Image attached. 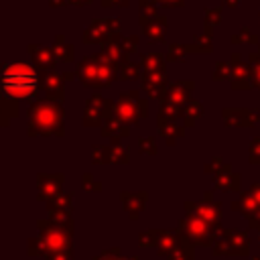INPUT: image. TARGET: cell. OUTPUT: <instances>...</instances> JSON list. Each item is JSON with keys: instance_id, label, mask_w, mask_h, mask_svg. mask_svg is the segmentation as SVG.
<instances>
[{"instance_id": "6da1fadb", "label": "cell", "mask_w": 260, "mask_h": 260, "mask_svg": "<svg viewBox=\"0 0 260 260\" xmlns=\"http://www.w3.org/2000/svg\"><path fill=\"white\" fill-rule=\"evenodd\" d=\"M2 95L10 100H30L37 102L41 87V71L28 63H4L0 69Z\"/></svg>"}, {"instance_id": "7a4b0ae2", "label": "cell", "mask_w": 260, "mask_h": 260, "mask_svg": "<svg viewBox=\"0 0 260 260\" xmlns=\"http://www.w3.org/2000/svg\"><path fill=\"white\" fill-rule=\"evenodd\" d=\"M28 136H63L65 132V118H63V104L53 102L49 98H41L30 102L28 110Z\"/></svg>"}, {"instance_id": "3957f363", "label": "cell", "mask_w": 260, "mask_h": 260, "mask_svg": "<svg viewBox=\"0 0 260 260\" xmlns=\"http://www.w3.org/2000/svg\"><path fill=\"white\" fill-rule=\"evenodd\" d=\"M114 114L128 126H138L140 120H144L148 116V102L144 98H140L138 89L132 91H124L120 93V98L114 104Z\"/></svg>"}, {"instance_id": "277c9868", "label": "cell", "mask_w": 260, "mask_h": 260, "mask_svg": "<svg viewBox=\"0 0 260 260\" xmlns=\"http://www.w3.org/2000/svg\"><path fill=\"white\" fill-rule=\"evenodd\" d=\"M37 230H39L37 236L41 238V242H43V246L47 250V256L49 254H57V252H71L73 250V230L53 225L47 219L39 221Z\"/></svg>"}, {"instance_id": "5b68a950", "label": "cell", "mask_w": 260, "mask_h": 260, "mask_svg": "<svg viewBox=\"0 0 260 260\" xmlns=\"http://www.w3.org/2000/svg\"><path fill=\"white\" fill-rule=\"evenodd\" d=\"M179 234H181V240L191 244L193 248L199 246V248H207V246H213V236H211V225L195 215H189L185 213L183 219H179V225H177Z\"/></svg>"}, {"instance_id": "8992f818", "label": "cell", "mask_w": 260, "mask_h": 260, "mask_svg": "<svg viewBox=\"0 0 260 260\" xmlns=\"http://www.w3.org/2000/svg\"><path fill=\"white\" fill-rule=\"evenodd\" d=\"M114 104L112 100L100 95V93H93L87 102H85V108H83V118H81V124L85 128H102L104 120L114 112Z\"/></svg>"}, {"instance_id": "52a82bcc", "label": "cell", "mask_w": 260, "mask_h": 260, "mask_svg": "<svg viewBox=\"0 0 260 260\" xmlns=\"http://www.w3.org/2000/svg\"><path fill=\"white\" fill-rule=\"evenodd\" d=\"M221 203L219 201H213V195L211 191H205L201 201H185V213L189 215H195L203 221H207L209 225H215V223H221Z\"/></svg>"}, {"instance_id": "ba28073f", "label": "cell", "mask_w": 260, "mask_h": 260, "mask_svg": "<svg viewBox=\"0 0 260 260\" xmlns=\"http://www.w3.org/2000/svg\"><path fill=\"white\" fill-rule=\"evenodd\" d=\"M230 65H232V79H230L232 89L234 91L254 89L252 87V67H250V63H244L240 53L230 55Z\"/></svg>"}, {"instance_id": "9c48e42d", "label": "cell", "mask_w": 260, "mask_h": 260, "mask_svg": "<svg viewBox=\"0 0 260 260\" xmlns=\"http://www.w3.org/2000/svg\"><path fill=\"white\" fill-rule=\"evenodd\" d=\"M221 118L225 128H254L260 120V114L252 108H223Z\"/></svg>"}, {"instance_id": "30bf717a", "label": "cell", "mask_w": 260, "mask_h": 260, "mask_svg": "<svg viewBox=\"0 0 260 260\" xmlns=\"http://www.w3.org/2000/svg\"><path fill=\"white\" fill-rule=\"evenodd\" d=\"M63 183H65V175L61 173H39L37 175V197L49 203L59 193H63Z\"/></svg>"}, {"instance_id": "8fae6325", "label": "cell", "mask_w": 260, "mask_h": 260, "mask_svg": "<svg viewBox=\"0 0 260 260\" xmlns=\"http://www.w3.org/2000/svg\"><path fill=\"white\" fill-rule=\"evenodd\" d=\"M75 79L81 81L85 87H95L100 89V53L87 55L75 69Z\"/></svg>"}, {"instance_id": "7c38bea8", "label": "cell", "mask_w": 260, "mask_h": 260, "mask_svg": "<svg viewBox=\"0 0 260 260\" xmlns=\"http://www.w3.org/2000/svg\"><path fill=\"white\" fill-rule=\"evenodd\" d=\"M169 79L167 73H142L140 77V89L150 98V100H158L162 102L167 98L169 91Z\"/></svg>"}, {"instance_id": "4fadbf2b", "label": "cell", "mask_w": 260, "mask_h": 260, "mask_svg": "<svg viewBox=\"0 0 260 260\" xmlns=\"http://www.w3.org/2000/svg\"><path fill=\"white\" fill-rule=\"evenodd\" d=\"M65 75H61L59 71H41V89L47 93L49 100L63 104L65 102Z\"/></svg>"}, {"instance_id": "5bb4252c", "label": "cell", "mask_w": 260, "mask_h": 260, "mask_svg": "<svg viewBox=\"0 0 260 260\" xmlns=\"http://www.w3.org/2000/svg\"><path fill=\"white\" fill-rule=\"evenodd\" d=\"M120 199H122V207H124L126 215L132 221H136L140 217V213L144 211V207H146L148 193L146 191H122Z\"/></svg>"}, {"instance_id": "9a60e30c", "label": "cell", "mask_w": 260, "mask_h": 260, "mask_svg": "<svg viewBox=\"0 0 260 260\" xmlns=\"http://www.w3.org/2000/svg\"><path fill=\"white\" fill-rule=\"evenodd\" d=\"M35 67L39 71H55V65H57V57L53 53V49L49 47H43V45H37V43H30L26 47Z\"/></svg>"}, {"instance_id": "2e32d148", "label": "cell", "mask_w": 260, "mask_h": 260, "mask_svg": "<svg viewBox=\"0 0 260 260\" xmlns=\"http://www.w3.org/2000/svg\"><path fill=\"white\" fill-rule=\"evenodd\" d=\"M213 187L217 191H230V193H238L242 189V179L238 173L232 171V165L225 162V167L213 177Z\"/></svg>"}, {"instance_id": "e0dca14e", "label": "cell", "mask_w": 260, "mask_h": 260, "mask_svg": "<svg viewBox=\"0 0 260 260\" xmlns=\"http://www.w3.org/2000/svg\"><path fill=\"white\" fill-rule=\"evenodd\" d=\"M179 246H181L179 230H158V244H156L158 258H169Z\"/></svg>"}, {"instance_id": "ac0fdd59", "label": "cell", "mask_w": 260, "mask_h": 260, "mask_svg": "<svg viewBox=\"0 0 260 260\" xmlns=\"http://www.w3.org/2000/svg\"><path fill=\"white\" fill-rule=\"evenodd\" d=\"M195 87V83L191 79H179L175 83L169 85V91H167V102H173L177 106H185L189 100H191V89Z\"/></svg>"}, {"instance_id": "d6986e66", "label": "cell", "mask_w": 260, "mask_h": 260, "mask_svg": "<svg viewBox=\"0 0 260 260\" xmlns=\"http://www.w3.org/2000/svg\"><path fill=\"white\" fill-rule=\"evenodd\" d=\"M100 132H102V136H106V138H126L128 134H130V126L128 124H124L114 112L104 120V124H102V128H100Z\"/></svg>"}, {"instance_id": "ffe728a7", "label": "cell", "mask_w": 260, "mask_h": 260, "mask_svg": "<svg viewBox=\"0 0 260 260\" xmlns=\"http://www.w3.org/2000/svg\"><path fill=\"white\" fill-rule=\"evenodd\" d=\"M223 238L234 246L238 258L250 256V234H248V230H225Z\"/></svg>"}, {"instance_id": "44dd1931", "label": "cell", "mask_w": 260, "mask_h": 260, "mask_svg": "<svg viewBox=\"0 0 260 260\" xmlns=\"http://www.w3.org/2000/svg\"><path fill=\"white\" fill-rule=\"evenodd\" d=\"M140 28H142V35L148 39V43H162L165 35H167V16L158 14L156 18L148 20Z\"/></svg>"}, {"instance_id": "7402d4cb", "label": "cell", "mask_w": 260, "mask_h": 260, "mask_svg": "<svg viewBox=\"0 0 260 260\" xmlns=\"http://www.w3.org/2000/svg\"><path fill=\"white\" fill-rule=\"evenodd\" d=\"M156 130H158V134L165 138V142L169 146H173L187 132V128L183 124H179V122H165V120H156Z\"/></svg>"}, {"instance_id": "603a6c76", "label": "cell", "mask_w": 260, "mask_h": 260, "mask_svg": "<svg viewBox=\"0 0 260 260\" xmlns=\"http://www.w3.org/2000/svg\"><path fill=\"white\" fill-rule=\"evenodd\" d=\"M51 49L57 57V63H73L75 61V47L71 43H67L63 35H55Z\"/></svg>"}, {"instance_id": "cb8c5ba5", "label": "cell", "mask_w": 260, "mask_h": 260, "mask_svg": "<svg viewBox=\"0 0 260 260\" xmlns=\"http://www.w3.org/2000/svg\"><path fill=\"white\" fill-rule=\"evenodd\" d=\"M138 63L144 73H167V59L160 53H142Z\"/></svg>"}, {"instance_id": "d4e9b609", "label": "cell", "mask_w": 260, "mask_h": 260, "mask_svg": "<svg viewBox=\"0 0 260 260\" xmlns=\"http://www.w3.org/2000/svg\"><path fill=\"white\" fill-rule=\"evenodd\" d=\"M83 43L85 45H104L106 41H110V37H108V32H106V28H104V24H102V20L100 18H95L85 30H83Z\"/></svg>"}, {"instance_id": "484cf974", "label": "cell", "mask_w": 260, "mask_h": 260, "mask_svg": "<svg viewBox=\"0 0 260 260\" xmlns=\"http://www.w3.org/2000/svg\"><path fill=\"white\" fill-rule=\"evenodd\" d=\"M230 209H232V211H238V213H242V215H246V217H252L254 213L260 211V207H258V203H256V199L252 197L250 191L242 193L240 199L232 201V203H230Z\"/></svg>"}, {"instance_id": "4316f807", "label": "cell", "mask_w": 260, "mask_h": 260, "mask_svg": "<svg viewBox=\"0 0 260 260\" xmlns=\"http://www.w3.org/2000/svg\"><path fill=\"white\" fill-rule=\"evenodd\" d=\"M213 51V28H205L201 35H197L191 43H189V53H199V55H207Z\"/></svg>"}, {"instance_id": "83f0119b", "label": "cell", "mask_w": 260, "mask_h": 260, "mask_svg": "<svg viewBox=\"0 0 260 260\" xmlns=\"http://www.w3.org/2000/svg\"><path fill=\"white\" fill-rule=\"evenodd\" d=\"M203 104L199 102V100H189L185 106H183V126L185 128H193L195 126V122L203 116Z\"/></svg>"}, {"instance_id": "f1b7e54d", "label": "cell", "mask_w": 260, "mask_h": 260, "mask_svg": "<svg viewBox=\"0 0 260 260\" xmlns=\"http://www.w3.org/2000/svg\"><path fill=\"white\" fill-rule=\"evenodd\" d=\"M110 165H128L130 162V154L126 150V146L122 144L120 138H112L110 140Z\"/></svg>"}, {"instance_id": "f546056e", "label": "cell", "mask_w": 260, "mask_h": 260, "mask_svg": "<svg viewBox=\"0 0 260 260\" xmlns=\"http://www.w3.org/2000/svg\"><path fill=\"white\" fill-rule=\"evenodd\" d=\"M47 211H63V213H73V193H59L55 199L47 203Z\"/></svg>"}, {"instance_id": "4dcf8cb0", "label": "cell", "mask_w": 260, "mask_h": 260, "mask_svg": "<svg viewBox=\"0 0 260 260\" xmlns=\"http://www.w3.org/2000/svg\"><path fill=\"white\" fill-rule=\"evenodd\" d=\"M140 69H142L140 63H134L130 59H124L120 63V67H118V79H122V81H136L138 77H142Z\"/></svg>"}, {"instance_id": "1f68e13d", "label": "cell", "mask_w": 260, "mask_h": 260, "mask_svg": "<svg viewBox=\"0 0 260 260\" xmlns=\"http://www.w3.org/2000/svg\"><path fill=\"white\" fill-rule=\"evenodd\" d=\"M179 118H183V108L173 104V102H167L162 100L160 106H158V118L156 120H165V122H177Z\"/></svg>"}, {"instance_id": "d6a6232c", "label": "cell", "mask_w": 260, "mask_h": 260, "mask_svg": "<svg viewBox=\"0 0 260 260\" xmlns=\"http://www.w3.org/2000/svg\"><path fill=\"white\" fill-rule=\"evenodd\" d=\"M100 53H104V55H106L112 63H116V65H120V63L126 59V53H124L120 41H106V43L102 45V51H100Z\"/></svg>"}, {"instance_id": "836d02e7", "label": "cell", "mask_w": 260, "mask_h": 260, "mask_svg": "<svg viewBox=\"0 0 260 260\" xmlns=\"http://www.w3.org/2000/svg\"><path fill=\"white\" fill-rule=\"evenodd\" d=\"M0 120H2V126L6 128L8 124H10V120L12 118H16L18 116V102L16 100H10V98H6V95H2L0 98Z\"/></svg>"}, {"instance_id": "e575fe53", "label": "cell", "mask_w": 260, "mask_h": 260, "mask_svg": "<svg viewBox=\"0 0 260 260\" xmlns=\"http://www.w3.org/2000/svg\"><path fill=\"white\" fill-rule=\"evenodd\" d=\"M158 10H156V2L154 0H138V24H146L148 20L156 18Z\"/></svg>"}, {"instance_id": "d590c367", "label": "cell", "mask_w": 260, "mask_h": 260, "mask_svg": "<svg viewBox=\"0 0 260 260\" xmlns=\"http://www.w3.org/2000/svg\"><path fill=\"white\" fill-rule=\"evenodd\" d=\"M187 53H189V45L173 43V45H169V47H167L165 59H167V63H185Z\"/></svg>"}, {"instance_id": "8d00e7d4", "label": "cell", "mask_w": 260, "mask_h": 260, "mask_svg": "<svg viewBox=\"0 0 260 260\" xmlns=\"http://www.w3.org/2000/svg\"><path fill=\"white\" fill-rule=\"evenodd\" d=\"M230 43L232 45H240V43H248V45H260V37L256 32L250 30V26H244L240 28L238 32H234L230 37Z\"/></svg>"}, {"instance_id": "74e56055", "label": "cell", "mask_w": 260, "mask_h": 260, "mask_svg": "<svg viewBox=\"0 0 260 260\" xmlns=\"http://www.w3.org/2000/svg\"><path fill=\"white\" fill-rule=\"evenodd\" d=\"M156 244H158V230L156 228L142 230L138 234V246L140 248H154L156 250Z\"/></svg>"}, {"instance_id": "f35d334b", "label": "cell", "mask_w": 260, "mask_h": 260, "mask_svg": "<svg viewBox=\"0 0 260 260\" xmlns=\"http://www.w3.org/2000/svg\"><path fill=\"white\" fill-rule=\"evenodd\" d=\"M221 18H223V12H221L219 6L217 8H205V12H203V24H205V28H213V26L221 24Z\"/></svg>"}, {"instance_id": "ab89813d", "label": "cell", "mask_w": 260, "mask_h": 260, "mask_svg": "<svg viewBox=\"0 0 260 260\" xmlns=\"http://www.w3.org/2000/svg\"><path fill=\"white\" fill-rule=\"evenodd\" d=\"M91 162L93 165H110V146L93 144V148H91Z\"/></svg>"}, {"instance_id": "60d3db41", "label": "cell", "mask_w": 260, "mask_h": 260, "mask_svg": "<svg viewBox=\"0 0 260 260\" xmlns=\"http://www.w3.org/2000/svg\"><path fill=\"white\" fill-rule=\"evenodd\" d=\"M248 63L252 67V87L260 89V53L254 51L248 55Z\"/></svg>"}, {"instance_id": "b9f144b4", "label": "cell", "mask_w": 260, "mask_h": 260, "mask_svg": "<svg viewBox=\"0 0 260 260\" xmlns=\"http://www.w3.org/2000/svg\"><path fill=\"white\" fill-rule=\"evenodd\" d=\"M211 79L213 81H228V79H232V65L225 63V61H217L215 67H213Z\"/></svg>"}, {"instance_id": "7bdbcfd3", "label": "cell", "mask_w": 260, "mask_h": 260, "mask_svg": "<svg viewBox=\"0 0 260 260\" xmlns=\"http://www.w3.org/2000/svg\"><path fill=\"white\" fill-rule=\"evenodd\" d=\"M138 148H140V154L144 156H154L156 154V140L152 136H140L138 138Z\"/></svg>"}, {"instance_id": "ee69618b", "label": "cell", "mask_w": 260, "mask_h": 260, "mask_svg": "<svg viewBox=\"0 0 260 260\" xmlns=\"http://www.w3.org/2000/svg\"><path fill=\"white\" fill-rule=\"evenodd\" d=\"M167 260H195V258H193V246L181 240V246H179Z\"/></svg>"}, {"instance_id": "f6af8a7d", "label": "cell", "mask_w": 260, "mask_h": 260, "mask_svg": "<svg viewBox=\"0 0 260 260\" xmlns=\"http://www.w3.org/2000/svg\"><path fill=\"white\" fill-rule=\"evenodd\" d=\"M122 49L126 53V57L130 55H136L138 53V45H140V37L138 35H128V37H122Z\"/></svg>"}, {"instance_id": "bcb514c9", "label": "cell", "mask_w": 260, "mask_h": 260, "mask_svg": "<svg viewBox=\"0 0 260 260\" xmlns=\"http://www.w3.org/2000/svg\"><path fill=\"white\" fill-rule=\"evenodd\" d=\"M26 254L32 258H37V256H47V250H45V246H43V242H41V238L39 236H32L30 240H28V244H26Z\"/></svg>"}, {"instance_id": "7dc6e473", "label": "cell", "mask_w": 260, "mask_h": 260, "mask_svg": "<svg viewBox=\"0 0 260 260\" xmlns=\"http://www.w3.org/2000/svg\"><path fill=\"white\" fill-rule=\"evenodd\" d=\"M81 187H83V191H87V193H100V191H102V183H100L98 179H93L91 173H83V177H81Z\"/></svg>"}, {"instance_id": "c3c4849f", "label": "cell", "mask_w": 260, "mask_h": 260, "mask_svg": "<svg viewBox=\"0 0 260 260\" xmlns=\"http://www.w3.org/2000/svg\"><path fill=\"white\" fill-rule=\"evenodd\" d=\"M248 162L250 165H260V136L252 138L250 142V148H248Z\"/></svg>"}, {"instance_id": "681fc988", "label": "cell", "mask_w": 260, "mask_h": 260, "mask_svg": "<svg viewBox=\"0 0 260 260\" xmlns=\"http://www.w3.org/2000/svg\"><path fill=\"white\" fill-rule=\"evenodd\" d=\"M223 167H225V160H223L221 156H215L211 162H205V165H203V173H207V175H213V177H215Z\"/></svg>"}, {"instance_id": "f907efd6", "label": "cell", "mask_w": 260, "mask_h": 260, "mask_svg": "<svg viewBox=\"0 0 260 260\" xmlns=\"http://www.w3.org/2000/svg\"><path fill=\"white\" fill-rule=\"evenodd\" d=\"M93 260H130V258H122V254H120V248H110V250L102 252L100 256H95Z\"/></svg>"}, {"instance_id": "816d5d0a", "label": "cell", "mask_w": 260, "mask_h": 260, "mask_svg": "<svg viewBox=\"0 0 260 260\" xmlns=\"http://www.w3.org/2000/svg\"><path fill=\"white\" fill-rule=\"evenodd\" d=\"M100 4L104 8H110V6H120V8H126L130 4V0H100Z\"/></svg>"}, {"instance_id": "f5cc1de1", "label": "cell", "mask_w": 260, "mask_h": 260, "mask_svg": "<svg viewBox=\"0 0 260 260\" xmlns=\"http://www.w3.org/2000/svg\"><path fill=\"white\" fill-rule=\"evenodd\" d=\"M47 260H73V250L71 252H57V254H49L45 256Z\"/></svg>"}, {"instance_id": "db71d44e", "label": "cell", "mask_w": 260, "mask_h": 260, "mask_svg": "<svg viewBox=\"0 0 260 260\" xmlns=\"http://www.w3.org/2000/svg\"><path fill=\"white\" fill-rule=\"evenodd\" d=\"M154 2L162 4L167 8H181V6H185V0H154Z\"/></svg>"}, {"instance_id": "11a10c76", "label": "cell", "mask_w": 260, "mask_h": 260, "mask_svg": "<svg viewBox=\"0 0 260 260\" xmlns=\"http://www.w3.org/2000/svg\"><path fill=\"white\" fill-rule=\"evenodd\" d=\"M248 221H250V230H258V234H260V211L254 213L252 217H248Z\"/></svg>"}, {"instance_id": "9f6ffc18", "label": "cell", "mask_w": 260, "mask_h": 260, "mask_svg": "<svg viewBox=\"0 0 260 260\" xmlns=\"http://www.w3.org/2000/svg\"><path fill=\"white\" fill-rule=\"evenodd\" d=\"M250 193H252V197L256 199V203H258V207H260V183H254L252 189H250Z\"/></svg>"}, {"instance_id": "6f0895ef", "label": "cell", "mask_w": 260, "mask_h": 260, "mask_svg": "<svg viewBox=\"0 0 260 260\" xmlns=\"http://www.w3.org/2000/svg\"><path fill=\"white\" fill-rule=\"evenodd\" d=\"M93 0H69L71 6H89Z\"/></svg>"}, {"instance_id": "680465c9", "label": "cell", "mask_w": 260, "mask_h": 260, "mask_svg": "<svg viewBox=\"0 0 260 260\" xmlns=\"http://www.w3.org/2000/svg\"><path fill=\"white\" fill-rule=\"evenodd\" d=\"M49 4H51L53 8H61V6L69 4V0H49Z\"/></svg>"}, {"instance_id": "91938a15", "label": "cell", "mask_w": 260, "mask_h": 260, "mask_svg": "<svg viewBox=\"0 0 260 260\" xmlns=\"http://www.w3.org/2000/svg\"><path fill=\"white\" fill-rule=\"evenodd\" d=\"M221 4L228 6V8H236V6L240 4V0H221Z\"/></svg>"}, {"instance_id": "94428289", "label": "cell", "mask_w": 260, "mask_h": 260, "mask_svg": "<svg viewBox=\"0 0 260 260\" xmlns=\"http://www.w3.org/2000/svg\"><path fill=\"white\" fill-rule=\"evenodd\" d=\"M252 260H260V256H254V258H252Z\"/></svg>"}]
</instances>
